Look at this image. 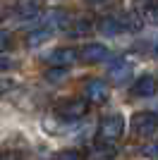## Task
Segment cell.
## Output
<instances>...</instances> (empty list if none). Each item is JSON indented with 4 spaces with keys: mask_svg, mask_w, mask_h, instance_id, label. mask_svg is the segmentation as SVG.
<instances>
[{
    "mask_svg": "<svg viewBox=\"0 0 158 160\" xmlns=\"http://www.w3.org/2000/svg\"><path fill=\"white\" fill-rule=\"evenodd\" d=\"M89 105H91V103H89L84 96H82V98H65L55 105V115L65 122H79L82 117H86Z\"/></svg>",
    "mask_w": 158,
    "mask_h": 160,
    "instance_id": "cell-1",
    "label": "cell"
},
{
    "mask_svg": "<svg viewBox=\"0 0 158 160\" xmlns=\"http://www.w3.org/2000/svg\"><path fill=\"white\" fill-rule=\"evenodd\" d=\"M125 134V117L120 112H110L105 115L98 124V139L105 141V143H115L118 139H122Z\"/></svg>",
    "mask_w": 158,
    "mask_h": 160,
    "instance_id": "cell-2",
    "label": "cell"
},
{
    "mask_svg": "<svg viewBox=\"0 0 158 160\" xmlns=\"http://www.w3.org/2000/svg\"><path fill=\"white\" fill-rule=\"evenodd\" d=\"M82 96H84L89 103H93V105H103L105 100H108V96H110V86H108V81L93 79V77H91V79L84 81Z\"/></svg>",
    "mask_w": 158,
    "mask_h": 160,
    "instance_id": "cell-3",
    "label": "cell"
},
{
    "mask_svg": "<svg viewBox=\"0 0 158 160\" xmlns=\"http://www.w3.org/2000/svg\"><path fill=\"white\" fill-rule=\"evenodd\" d=\"M158 129V115L156 112H137L132 115V132L137 136H153Z\"/></svg>",
    "mask_w": 158,
    "mask_h": 160,
    "instance_id": "cell-4",
    "label": "cell"
},
{
    "mask_svg": "<svg viewBox=\"0 0 158 160\" xmlns=\"http://www.w3.org/2000/svg\"><path fill=\"white\" fill-rule=\"evenodd\" d=\"M108 58H110V50L103 43H86L79 48V60L86 65H96V62H103Z\"/></svg>",
    "mask_w": 158,
    "mask_h": 160,
    "instance_id": "cell-5",
    "label": "cell"
},
{
    "mask_svg": "<svg viewBox=\"0 0 158 160\" xmlns=\"http://www.w3.org/2000/svg\"><path fill=\"white\" fill-rule=\"evenodd\" d=\"M108 77L113 84H125L132 77V62L125 58H113V62L108 65Z\"/></svg>",
    "mask_w": 158,
    "mask_h": 160,
    "instance_id": "cell-6",
    "label": "cell"
},
{
    "mask_svg": "<svg viewBox=\"0 0 158 160\" xmlns=\"http://www.w3.org/2000/svg\"><path fill=\"white\" fill-rule=\"evenodd\" d=\"M156 91H158V79L153 74H141L132 84V96H137V98H151Z\"/></svg>",
    "mask_w": 158,
    "mask_h": 160,
    "instance_id": "cell-7",
    "label": "cell"
},
{
    "mask_svg": "<svg viewBox=\"0 0 158 160\" xmlns=\"http://www.w3.org/2000/svg\"><path fill=\"white\" fill-rule=\"evenodd\" d=\"M77 60H79V50L77 48H70V46L55 48V50L48 55V62H50V65H58V67H70Z\"/></svg>",
    "mask_w": 158,
    "mask_h": 160,
    "instance_id": "cell-8",
    "label": "cell"
},
{
    "mask_svg": "<svg viewBox=\"0 0 158 160\" xmlns=\"http://www.w3.org/2000/svg\"><path fill=\"white\" fill-rule=\"evenodd\" d=\"M118 17H120V24H122V31H127V33L141 31L144 24H146L144 14L139 12V10H129V12H122V14H118Z\"/></svg>",
    "mask_w": 158,
    "mask_h": 160,
    "instance_id": "cell-9",
    "label": "cell"
},
{
    "mask_svg": "<svg viewBox=\"0 0 158 160\" xmlns=\"http://www.w3.org/2000/svg\"><path fill=\"white\" fill-rule=\"evenodd\" d=\"M70 14L65 12V10H50V12H46L43 14V19H41V24L46 29H65V27H70Z\"/></svg>",
    "mask_w": 158,
    "mask_h": 160,
    "instance_id": "cell-10",
    "label": "cell"
},
{
    "mask_svg": "<svg viewBox=\"0 0 158 160\" xmlns=\"http://www.w3.org/2000/svg\"><path fill=\"white\" fill-rule=\"evenodd\" d=\"M14 10H17V14L22 19H34L41 12V0H17Z\"/></svg>",
    "mask_w": 158,
    "mask_h": 160,
    "instance_id": "cell-11",
    "label": "cell"
},
{
    "mask_svg": "<svg viewBox=\"0 0 158 160\" xmlns=\"http://www.w3.org/2000/svg\"><path fill=\"white\" fill-rule=\"evenodd\" d=\"M98 31L103 33V36H118V33L122 31L120 17H118V14H108V17H103V19L98 22Z\"/></svg>",
    "mask_w": 158,
    "mask_h": 160,
    "instance_id": "cell-12",
    "label": "cell"
},
{
    "mask_svg": "<svg viewBox=\"0 0 158 160\" xmlns=\"http://www.w3.org/2000/svg\"><path fill=\"white\" fill-rule=\"evenodd\" d=\"M93 29V22L89 19V17H79V19L70 22V27H67V33L70 36H74V38H79V36H86V33H91Z\"/></svg>",
    "mask_w": 158,
    "mask_h": 160,
    "instance_id": "cell-13",
    "label": "cell"
},
{
    "mask_svg": "<svg viewBox=\"0 0 158 160\" xmlns=\"http://www.w3.org/2000/svg\"><path fill=\"white\" fill-rule=\"evenodd\" d=\"M43 79L50 81V84H60V81L67 79V67H58V65H50V69L43 72Z\"/></svg>",
    "mask_w": 158,
    "mask_h": 160,
    "instance_id": "cell-14",
    "label": "cell"
},
{
    "mask_svg": "<svg viewBox=\"0 0 158 160\" xmlns=\"http://www.w3.org/2000/svg\"><path fill=\"white\" fill-rule=\"evenodd\" d=\"M48 36H50V29H46V27H41V29H36V31H31L29 36H26V48L41 46L43 41H48Z\"/></svg>",
    "mask_w": 158,
    "mask_h": 160,
    "instance_id": "cell-15",
    "label": "cell"
},
{
    "mask_svg": "<svg viewBox=\"0 0 158 160\" xmlns=\"http://www.w3.org/2000/svg\"><path fill=\"white\" fill-rule=\"evenodd\" d=\"M141 14H144V19H146V22L158 24V0H149V2L141 7Z\"/></svg>",
    "mask_w": 158,
    "mask_h": 160,
    "instance_id": "cell-16",
    "label": "cell"
},
{
    "mask_svg": "<svg viewBox=\"0 0 158 160\" xmlns=\"http://www.w3.org/2000/svg\"><path fill=\"white\" fill-rule=\"evenodd\" d=\"M53 160H82V155H79V151H74V148H62V151L55 153Z\"/></svg>",
    "mask_w": 158,
    "mask_h": 160,
    "instance_id": "cell-17",
    "label": "cell"
},
{
    "mask_svg": "<svg viewBox=\"0 0 158 160\" xmlns=\"http://www.w3.org/2000/svg\"><path fill=\"white\" fill-rule=\"evenodd\" d=\"M139 155H141V158H158V143L156 141L144 143V146L139 148Z\"/></svg>",
    "mask_w": 158,
    "mask_h": 160,
    "instance_id": "cell-18",
    "label": "cell"
},
{
    "mask_svg": "<svg viewBox=\"0 0 158 160\" xmlns=\"http://www.w3.org/2000/svg\"><path fill=\"white\" fill-rule=\"evenodd\" d=\"M7 46H10V33L3 31V50H7Z\"/></svg>",
    "mask_w": 158,
    "mask_h": 160,
    "instance_id": "cell-19",
    "label": "cell"
},
{
    "mask_svg": "<svg viewBox=\"0 0 158 160\" xmlns=\"http://www.w3.org/2000/svg\"><path fill=\"white\" fill-rule=\"evenodd\" d=\"M3 160H22V158H19V153H5Z\"/></svg>",
    "mask_w": 158,
    "mask_h": 160,
    "instance_id": "cell-20",
    "label": "cell"
},
{
    "mask_svg": "<svg viewBox=\"0 0 158 160\" xmlns=\"http://www.w3.org/2000/svg\"><path fill=\"white\" fill-rule=\"evenodd\" d=\"M151 55H153V58H158V41H153V46H151Z\"/></svg>",
    "mask_w": 158,
    "mask_h": 160,
    "instance_id": "cell-21",
    "label": "cell"
},
{
    "mask_svg": "<svg viewBox=\"0 0 158 160\" xmlns=\"http://www.w3.org/2000/svg\"><path fill=\"white\" fill-rule=\"evenodd\" d=\"M86 2H91V5H101V2H105V0H86Z\"/></svg>",
    "mask_w": 158,
    "mask_h": 160,
    "instance_id": "cell-22",
    "label": "cell"
}]
</instances>
